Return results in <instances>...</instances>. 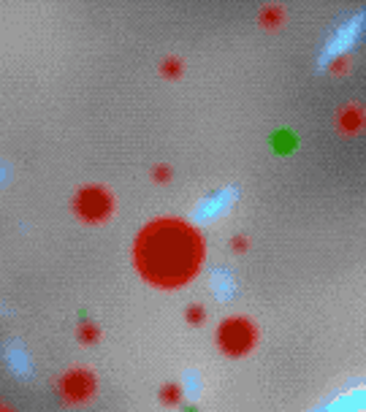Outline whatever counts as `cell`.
Segmentation results:
<instances>
[{"mask_svg":"<svg viewBox=\"0 0 366 412\" xmlns=\"http://www.w3.org/2000/svg\"><path fill=\"white\" fill-rule=\"evenodd\" d=\"M109 211V201H106V196H95V193H84L81 196V214L84 217H90V220H101L103 214Z\"/></svg>","mask_w":366,"mask_h":412,"instance_id":"3957f363","label":"cell"},{"mask_svg":"<svg viewBox=\"0 0 366 412\" xmlns=\"http://www.w3.org/2000/svg\"><path fill=\"white\" fill-rule=\"evenodd\" d=\"M136 261L146 279L157 285H182L201 266V242L187 225L163 220L146 228L139 239Z\"/></svg>","mask_w":366,"mask_h":412,"instance_id":"6da1fadb","label":"cell"},{"mask_svg":"<svg viewBox=\"0 0 366 412\" xmlns=\"http://www.w3.org/2000/svg\"><path fill=\"white\" fill-rule=\"evenodd\" d=\"M187 318H190V320H196V323H198V320H201V318H204V312H201V309H190V312H187Z\"/></svg>","mask_w":366,"mask_h":412,"instance_id":"8992f818","label":"cell"},{"mask_svg":"<svg viewBox=\"0 0 366 412\" xmlns=\"http://www.w3.org/2000/svg\"><path fill=\"white\" fill-rule=\"evenodd\" d=\"M218 342L222 344V350L228 355H241V352H247L252 347L255 331H252V326L244 318H231V320H225L220 326Z\"/></svg>","mask_w":366,"mask_h":412,"instance_id":"7a4b0ae2","label":"cell"},{"mask_svg":"<svg viewBox=\"0 0 366 412\" xmlns=\"http://www.w3.org/2000/svg\"><path fill=\"white\" fill-rule=\"evenodd\" d=\"M163 391H166V394H163V399H166L168 404H171V402H179V388H177V385H166Z\"/></svg>","mask_w":366,"mask_h":412,"instance_id":"5b68a950","label":"cell"},{"mask_svg":"<svg viewBox=\"0 0 366 412\" xmlns=\"http://www.w3.org/2000/svg\"><path fill=\"white\" fill-rule=\"evenodd\" d=\"M66 394L73 396V399H81V396H87L90 394V388H92V380L87 377V374H81V372H73L71 377L66 380Z\"/></svg>","mask_w":366,"mask_h":412,"instance_id":"277c9868","label":"cell"}]
</instances>
